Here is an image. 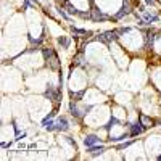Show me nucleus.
<instances>
[{
	"mask_svg": "<svg viewBox=\"0 0 161 161\" xmlns=\"http://www.w3.org/2000/svg\"><path fill=\"white\" fill-rule=\"evenodd\" d=\"M42 55H44V58H45V61H47V66L50 69H55V71H58L60 68H61V63H60V60H58V55H57V52L53 50V48H42Z\"/></svg>",
	"mask_w": 161,
	"mask_h": 161,
	"instance_id": "nucleus-1",
	"label": "nucleus"
},
{
	"mask_svg": "<svg viewBox=\"0 0 161 161\" xmlns=\"http://www.w3.org/2000/svg\"><path fill=\"white\" fill-rule=\"evenodd\" d=\"M45 97H47L48 100H52L55 105H58L61 95H60V90H58V89H55L53 86H48V89L45 90Z\"/></svg>",
	"mask_w": 161,
	"mask_h": 161,
	"instance_id": "nucleus-2",
	"label": "nucleus"
},
{
	"mask_svg": "<svg viewBox=\"0 0 161 161\" xmlns=\"http://www.w3.org/2000/svg\"><path fill=\"white\" fill-rule=\"evenodd\" d=\"M97 39H98V40H102V42L110 44V42H113V40H116V39H118V34H116V31H106V32H102Z\"/></svg>",
	"mask_w": 161,
	"mask_h": 161,
	"instance_id": "nucleus-3",
	"label": "nucleus"
},
{
	"mask_svg": "<svg viewBox=\"0 0 161 161\" xmlns=\"http://www.w3.org/2000/svg\"><path fill=\"white\" fill-rule=\"evenodd\" d=\"M90 19H93V21H105V19H108V16H106L105 13H102L100 10L92 7V10H90Z\"/></svg>",
	"mask_w": 161,
	"mask_h": 161,
	"instance_id": "nucleus-4",
	"label": "nucleus"
},
{
	"mask_svg": "<svg viewBox=\"0 0 161 161\" xmlns=\"http://www.w3.org/2000/svg\"><path fill=\"white\" fill-rule=\"evenodd\" d=\"M139 123L147 129V127H153L155 126V121L152 119V118H148L147 114H139Z\"/></svg>",
	"mask_w": 161,
	"mask_h": 161,
	"instance_id": "nucleus-5",
	"label": "nucleus"
},
{
	"mask_svg": "<svg viewBox=\"0 0 161 161\" xmlns=\"http://www.w3.org/2000/svg\"><path fill=\"white\" fill-rule=\"evenodd\" d=\"M98 137L97 136H93V134H90V136H87L86 139H84V145L87 147V148H89V147H93V145H97L98 143Z\"/></svg>",
	"mask_w": 161,
	"mask_h": 161,
	"instance_id": "nucleus-6",
	"label": "nucleus"
},
{
	"mask_svg": "<svg viewBox=\"0 0 161 161\" xmlns=\"http://www.w3.org/2000/svg\"><path fill=\"white\" fill-rule=\"evenodd\" d=\"M143 130H145V127H143L140 123H139V124H132V126H130V136H132V137L140 136Z\"/></svg>",
	"mask_w": 161,
	"mask_h": 161,
	"instance_id": "nucleus-7",
	"label": "nucleus"
},
{
	"mask_svg": "<svg viewBox=\"0 0 161 161\" xmlns=\"http://www.w3.org/2000/svg\"><path fill=\"white\" fill-rule=\"evenodd\" d=\"M71 32L76 34V37H87V36H92L90 31H86V29H77L74 26H71Z\"/></svg>",
	"mask_w": 161,
	"mask_h": 161,
	"instance_id": "nucleus-8",
	"label": "nucleus"
},
{
	"mask_svg": "<svg viewBox=\"0 0 161 161\" xmlns=\"http://www.w3.org/2000/svg\"><path fill=\"white\" fill-rule=\"evenodd\" d=\"M84 66V53L82 52H79L77 55L74 57V60H73V64H71V69L74 68V66Z\"/></svg>",
	"mask_w": 161,
	"mask_h": 161,
	"instance_id": "nucleus-9",
	"label": "nucleus"
},
{
	"mask_svg": "<svg viewBox=\"0 0 161 161\" xmlns=\"http://www.w3.org/2000/svg\"><path fill=\"white\" fill-rule=\"evenodd\" d=\"M105 152V147H89V153L92 155V156H98V155H102Z\"/></svg>",
	"mask_w": 161,
	"mask_h": 161,
	"instance_id": "nucleus-10",
	"label": "nucleus"
},
{
	"mask_svg": "<svg viewBox=\"0 0 161 161\" xmlns=\"http://www.w3.org/2000/svg\"><path fill=\"white\" fill-rule=\"evenodd\" d=\"M57 129H58V130H68V121H66V118H60V119H58Z\"/></svg>",
	"mask_w": 161,
	"mask_h": 161,
	"instance_id": "nucleus-11",
	"label": "nucleus"
},
{
	"mask_svg": "<svg viewBox=\"0 0 161 161\" xmlns=\"http://www.w3.org/2000/svg\"><path fill=\"white\" fill-rule=\"evenodd\" d=\"M147 24H152V23H155V21H158V16L156 15H148V13H145L143 11V18H142Z\"/></svg>",
	"mask_w": 161,
	"mask_h": 161,
	"instance_id": "nucleus-12",
	"label": "nucleus"
},
{
	"mask_svg": "<svg viewBox=\"0 0 161 161\" xmlns=\"http://www.w3.org/2000/svg\"><path fill=\"white\" fill-rule=\"evenodd\" d=\"M69 111H71V114H73V116H76V118H80V116H82V113H79L77 106H76V103H74L73 100L69 102Z\"/></svg>",
	"mask_w": 161,
	"mask_h": 161,
	"instance_id": "nucleus-13",
	"label": "nucleus"
},
{
	"mask_svg": "<svg viewBox=\"0 0 161 161\" xmlns=\"http://www.w3.org/2000/svg\"><path fill=\"white\" fill-rule=\"evenodd\" d=\"M63 8H66V11H68L69 15H77V13H79V10H76V8H74V7H73L69 2H66Z\"/></svg>",
	"mask_w": 161,
	"mask_h": 161,
	"instance_id": "nucleus-14",
	"label": "nucleus"
},
{
	"mask_svg": "<svg viewBox=\"0 0 161 161\" xmlns=\"http://www.w3.org/2000/svg\"><path fill=\"white\" fill-rule=\"evenodd\" d=\"M58 44H60L63 48H68V47H69V39L64 37V36H61V37H58Z\"/></svg>",
	"mask_w": 161,
	"mask_h": 161,
	"instance_id": "nucleus-15",
	"label": "nucleus"
},
{
	"mask_svg": "<svg viewBox=\"0 0 161 161\" xmlns=\"http://www.w3.org/2000/svg\"><path fill=\"white\" fill-rule=\"evenodd\" d=\"M123 8L127 10V13H134V3H132V0H124Z\"/></svg>",
	"mask_w": 161,
	"mask_h": 161,
	"instance_id": "nucleus-16",
	"label": "nucleus"
},
{
	"mask_svg": "<svg viewBox=\"0 0 161 161\" xmlns=\"http://www.w3.org/2000/svg\"><path fill=\"white\" fill-rule=\"evenodd\" d=\"M126 15H129V13H127V10H124V8H121V11H118L116 15L113 16V18H114V19H121V18H123V16H126Z\"/></svg>",
	"mask_w": 161,
	"mask_h": 161,
	"instance_id": "nucleus-17",
	"label": "nucleus"
},
{
	"mask_svg": "<svg viewBox=\"0 0 161 161\" xmlns=\"http://www.w3.org/2000/svg\"><path fill=\"white\" fill-rule=\"evenodd\" d=\"M132 143H134V139H132V140H129V142H124V143H119V145L116 147V148H118V150H124V148H127V147H129V145H132Z\"/></svg>",
	"mask_w": 161,
	"mask_h": 161,
	"instance_id": "nucleus-18",
	"label": "nucleus"
},
{
	"mask_svg": "<svg viewBox=\"0 0 161 161\" xmlns=\"http://www.w3.org/2000/svg\"><path fill=\"white\" fill-rule=\"evenodd\" d=\"M118 123H119V121H118L116 118H111V119H110V123H108V124H106V126H105V129H106V130H108V129H110V127H111L113 124H118Z\"/></svg>",
	"mask_w": 161,
	"mask_h": 161,
	"instance_id": "nucleus-19",
	"label": "nucleus"
},
{
	"mask_svg": "<svg viewBox=\"0 0 161 161\" xmlns=\"http://www.w3.org/2000/svg\"><path fill=\"white\" fill-rule=\"evenodd\" d=\"M69 95H71V98L74 100V98H80V97H82V95H84V92H77V93H74V92L71 90V92H69Z\"/></svg>",
	"mask_w": 161,
	"mask_h": 161,
	"instance_id": "nucleus-20",
	"label": "nucleus"
},
{
	"mask_svg": "<svg viewBox=\"0 0 161 161\" xmlns=\"http://www.w3.org/2000/svg\"><path fill=\"white\" fill-rule=\"evenodd\" d=\"M58 13H60V15H61V18H64V19H69V16L66 15V11L63 10V7H60V8H58Z\"/></svg>",
	"mask_w": 161,
	"mask_h": 161,
	"instance_id": "nucleus-21",
	"label": "nucleus"
},
{
	"mask_svg": "<svg viewBox=\"0 0 161 161\" xmlns=\"http://www.w3.org/2000/svg\"><path fill=\"white\" fill-rule=\"evenodd\" d=\"M129 31V28H119V29H116V34L119 36V34H124V32H127Z\"/></svg>",
	"mask_w": 161,
	"mask_h": 161,
	"instance_id": "nucleus-22",
	"label": "nucleus"
},
{
	"mask_svg": "<svg viewBox=\"0 0 161 161\" xmlns=\"http://www.w3.org/2000/svg\"><path fill=\"white\" fill-rule=\"evenodd\" d=\"M55 2L58 3V7H64V3L68 2V0H55Z\"/></svg>",
	"mask_w": 161,
	"mask_h": 161,
	"instance_id": "nucleus-23",
	"label": "nucleus"
},
{
	"mask_svg": "<svg viewBox=\"0 0 161 161\" xmlns=\"http://www.w3.org/2000/svg\"><path fill=\"white\" fill-rule=\"evenodd\" d=\"M145 3H147V5H155L156 0H145Z\"/></svg>",
	"mask_w": 161,
	"mask_h": 161,
	"instance_id": "nucleus-24",
	"label": "nucleus"
},
{
	"mask_svg": "<svg viewBox=\"0 0 161 161\" xmlns=\"http://www.w3.org/2000/svg\"><path fill=\"white\" fill-rule=\"evenodd\" d=\"M24 8H29V0H24V5H23Z\"/></svg>",
	"mask_w": 161,
	"mask_h": 161,
	"instance_id": "nucleus-25",
	"label": "nucleus"
},
{
	"mask_svg": "<svg viewBox=\"0 0 161 161\" xmlns=\"http://www.w3.org/2000/svg\"><path fill=\"white\" fill-rule=\"evenodd\" d=\"M158 161H161V155H159V156H158Z\"/></svg>",
	"mask_w": 161,
	"mask_h": 161,
	"instance_id": "nucleus-26",
	"label": "nucleus"
},
{
	"mask_svg": "<svg viewBox=\"0 0 161 161\" xmlns=\"http://www.w3.org/2000/svg\"><path fill=\"white\" fill-rule=\"evenodd\" d=\"M158 2H159V3H161V0H158Z\"/></svg>",
	"mask_w": 161,
	"mask_h": 161,
	"instance_id": "nucleus-27",
	"label": "nucleus"
}]
</instances>
